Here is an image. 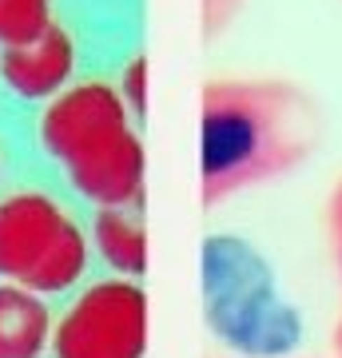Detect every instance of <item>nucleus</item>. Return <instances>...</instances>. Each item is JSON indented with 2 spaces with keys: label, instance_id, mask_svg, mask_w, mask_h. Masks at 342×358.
I'll return each mask as SVG.
<instances>
[{
  "label": "nucleus",
  "instance_id": "nucleus-1",
  "mask_svg": "<svg viewBox=\"0 0 342 358\" xmlns=\"http://www.w3.org/2000/svg\"><path fill=\"white\" fill-rule=\"evenodd\" d=\"M315 112L287 80L223 76L199 96V203L219 207L311 155Z\"/></svg>",
  "mask_w": 342,
  "mask_h": 358
},
{
  "label": "nucleus",
  "instance_id": "nucleus-2",
  "mask_svg": "<svg viewBox=\"0 0 342 358\" xmlns=\"http://www.w3.org/2000/svg\"><path fill=\"white\" fill-rule=\"evenodd\" d=\"M136 128L112 84L84 80L44 103L40 148L92 207L143 211V143Z\"/></svg>",
  "mask_w": 342,
  "mask_h": 358
},
{
  "label": "nucleus",
  "instance_id": "nucleus-3",
  "mask_svg": "<svg viewBox=\"0 0 342 358\" xmlns=\"http://www.w3.org/2000/svg\"><path fill=\"white\" fill-rule=\"evenodd\" d=\"M92 263L88 223L44 183L0 192V282L44 299L72 294Z\"/></svg>",
  "mask_w": 342,
  "mask_h": 358
},
{
  "label": "nucleus",
  "instance_id": "nucleus-4",
  "mask_svg": "<svg viewBox=\"0 0 342 358\" xmlns=\"http://www.w3.org/2000/svg\"><path fill=\"white\" fill-rule=\"evenodd\" d=\"M52 358H143L148 291L136 279L104 275L80 282L52 315Z\"/></svg>",
  "mask_w": 342,
  "mask_h": 358
},
{
  "label": "nucleus",
  "instance_id": "nucleus-5",
  "mask_svg": "<svg viewBox=\"0 0 342 358\" xmlns=\"http://www.w3.org/2000/svg\"><path fill=\"white\" fill-rule=\"evenodd\" d=\"M72 76H76V44L56 20L40 40L0 52V80L20 100H52L72 84Z\"/></svg>",
  "mask_w": 342,
  "mask_h": 358
},
{
  "label": "nucleus",
  "instance_id": "nucleus-6",
  "mask_svg": "<svg viewBox=\"0 0 342 358\" xmlns=\"http://www.w3.org/2000/svg\"><path fill=\"white\" fill-rule=\"evenodd\" d=\"M88 239H92V251L104 259V267L112 275L143 282V275H148L143 211H136V207H92Z\"/></svg>",
  "mask_w": 342,
  "mask_h": 358
},
{
  "label": "nucleus",
  "instance_id": "nucleus-7",
  "mask_svg": "<svg viewBox=\"0 0 342 358\" xmlns=\"http://www.w3.org/2000/svg\"><path fill=\"white\" fill-rule=\"evenodd\" d=\"M52 343V307L36 291L0 282V358H40Z\"/></svg>",
  "mask_w": 342,
  "mask_h": 358
},
{
  "label": "nucleus",
  "instance_id": "nucleus-8",
  "mask_svg": "<svg viewBox=\"0 0 342 358\" xmlns=\"http://www.w3.org/2000/svg\"><path fill=\"white\" fill-rule=\"evenodd\" d=\"M52 28V0H0V52L24 48Z\"/></svg>",
  "mask_w": 342,
  "mask_h": 358
},
{
  "label": "nucleus",
  "instance_id": "nucleus-9",
  "mask_svg": "<svg viewBox=\"0 0 342 358\" xmlns=\"http://www.w3.org/2000/svg\"><path fill=\"white\" fill-rule=\"evenodd\" d=\"M120 100L124 108L131 112V120L143 128V112H148V64H143V56H131L124 68V80H120Z\"/></svg>",
  "mask_w": 342,
  "mask_h": 358
},
{
  "label": "nucleus",
  "instance_id": "nucleus-10",
  "mask_svg": "<svg viewBox=\"0 0 342 358\" xmlns=\"http://www.w3.org/2000/svg\"><path fill=\"white\" fill-rule=\"evenodd\" d=\"M247 0H199V28L203 40H219L235 20H239Z\"/></svg>",
  "mask_w": 342,
  "mask_h": 358
},
{
  "label": "nucleus",
  "instance_id": "nucleus-11",
  "mask_svg": "<svg viewBox=\"0 0 342 358\" xmlns=\"http://www.w3.org/2000/svg\"><path fill=\"white\" fill-rule=\"evenodd\" d=\"M327 231H330V247H334V267H339V282H342V179L334 183L327 203ZM334 355L342 358V315L334 327Z\"/></svg>",
  "mask_w": 342,
  "mask_h": 358
}]
</instances>
